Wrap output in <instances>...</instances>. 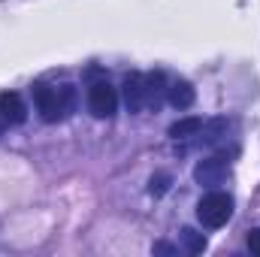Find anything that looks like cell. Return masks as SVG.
Segmentation results:
<instances>
[{"label":"cell","instance_id":"cell-1","mask_svg":"<svg viewBox=\"0 0 260 257\" xmlns=\"http://www.w3.org/2000/svg\"><path fill=\"white\" fill-rule=\"evenodd\" d=\"M34 103H37V112L46 124H55V121H64L70 115V109L76 106V88L73 85H61V88H52V85H43L37 82L34 85Z\"/></svg>","mask_w":260,"mask_h":257},{"label":"cell","instance_id":"cell-2","mask_svg":"<svg viewBox=\"0 0 260 257\" xmlns=\"http://www.w3.org/2000/svg\"><path fill=\"white\" fill-rule=\"evenodd\" d=\"M197 218L203 227L218 230L233 218V197L224 191H209L200 203H197Z\"/></svg>","mask_w":260,"mask_h":257},{"label":"cell","instance_id":"cell-3","mask_svg":"<svg viewBox=\"0 0 260 257\" xmlns=\"http://www.w3.org/2000/svg\"><path fill=\"white\" fill-rule=\"evenodd\" d=\"M88 109L94 118H112L118 109V91L109 82H94L88 88Z\"/></svg>","mask_w":260,"mask_h":257},{"label":"cell","instance_id":"cell-4","mask_svg":"<svg viewBox=\"0 0 260 257\" xmlns=\"http://www.w3.org/2000/svg\"><path fill=\"white\" fill-rule=\"evenodd\" d=\"M227 179V164L221 157H206L194 167V182L203 188H218Z\"/></svg>","mask_w":260,"mask_h":257},{"label":"cell","instance_id":"cell-5","mask_svg":"<svg viewBox=\"0 0 260 257\" xmlns=\"http://www.w3.org/2000/svg\"><path fill=\"white\" fill-rule=\"evenodd\" d=\"M124 103L130 112H142L148 106V82L142 73H130L124 79Z\"/></svg>","mask_w":260,"mask_h":257},{"label":"cell","instance_id":"cell-6","mask_svg":"<svg viewBox=\"0 0 260 257\" xmlns=\"http://www.w3.org/2000/svg\"><path fill=\"white\" fill-rule=\"evenodd\" d=\"M0 118H3V124H21L24 118H27V106H24V100L18 97V94H0Z\"/></svg>","mask_w":260,"mask_h":257},{"label":"cell","instance_id":"cell-7","mask_svg":"<svg viewBox=\"0 0 260 257\" xmlns=\"http://www.w3.org/2000/svg\"><path fill=\"white\" fill-rule=\"evenodd\" d=\"M167 100H170V106H176V109H188V106H194L197 100V91L191 82H173L170 88H167Z\"/></svg>","mask_w":260,"mask_h":257},{"label":"cell","instance_id":"cell-8","mask_svg":"<svg viewBox=\"0 0 260 257\" xmlns=\"http://www.w3.org/2000/svg\"><path fill=\"white\" fill-rule=\"evenodd\" d=\"M203 118H197V115H191V118H182V121H176V124H170V136L173 139H188V136H200L203 133Z\"/></svg>","mask_w":260,"mask_h":257},{"label":"cell","instance_id":"cell-9","mask_svg":"<svg viewBox=\"0 0 260 257\" xmlns=\"http://www.w3.org/2000/svg\"><path fill=\"white\" fill-rule=\"evenodd\" d=\"M182 242H185L188 254H203V251L209 248L206 236H203V233H197L194 227H185V230H182Z\"/></svg>","mask_w":260,"mask_h":257},{"label":"cell","instance_id":"cell-10","mask_svg":"<svg viewBox=\"0 0 260 257\" xmlns=\"http://www.w3.org/2000/svg\"><path fill=\"white\" fill-rule=\"evenodd\" d=\"M170 185H173V176L170 173H154L148 179V194L151 197H164V194L170 191Z\"/></svg>","mask_w":260,"mask_h":257},{"label":"cell","instance_id":"cell-11","mask_svg":"<svg viewBox=\"0 0 260 257\" xmlns=\"http://www.w3.org/2000/svg\"><path fill=\"white\" fill-rule=\"evenodd\" d=\"M248 248H251V254H257V257H260V227L248 233Z\"/></svg>","mask_w":260,"mask_h":257},{"label":"cell","instance_id":"cell-12","mask_svg":"<svg viewBox=\"0 0 260 257\" xmlns=\"http://www.w3.org/2000/svg\"><path fill=\"white\" fill-rule=\"evenodd\" d=\"M154 254H179V248L176 245H170V242H154V248H151Z\"/></svg>","mask_w":260,"mask_h":257}]
</instances>
